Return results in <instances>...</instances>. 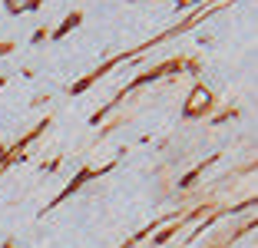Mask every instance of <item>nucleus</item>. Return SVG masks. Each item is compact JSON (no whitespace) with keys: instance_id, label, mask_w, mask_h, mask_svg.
<instances>
[{"instance_id":"obj_1","label":"nucleus","mask_w":258,"mask_h":248,"mask_svg":"<svg viewBox=\"0 0 258 248\" xmlns=\"http://www.w3.org/2000/svg\"><path fill=\"white\" fill-rule=\"evenodd\" d=\"M209 109H212V93L205 90V86H196V90L189 93V99H185L182 113L189 116V119H199V116H205Z\"/></svg>"},{"instance_id":"obj_2","label":"nucleus","mask_w":258,"mask_h":248,"mask_svg":"<svg viewBox=\"0 0 258 248\" xmlns=\"http://www.w3.org/2000/svg\"><path fill=\"white\" fill-rule=\"evenodd\" d=\"M80 20H83V17H80V14H70V17H67V20H63V23H60V27H56V30H53V40H60V37H67V33H70V30H73V27H76V23H80Z\"/></svg>"}]
</instances>
